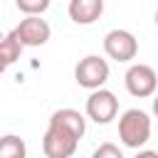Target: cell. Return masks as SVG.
<instances>
[{
	"mask_svg": "<svg viewBox=\"0 0 158 158\" xmlns=\"http://www.w3.org/2000/svg\"><path fill=\"white\" fill-rule=\"evenodd\" d=\"M5 69H7V67H5V64H2V62H0V74H2V72H5Z\"/></svg>",
	"mask_w": 158,
	"mask_h": 158,
	"instance_id": "cell-16",
	"label": "cell"
},
{
	"mask_svg": "<svg viewBox=\"0 0 158 158\" xmlns=\"http://www.w3.org/2000/svg\"><path fill=\"white\" fill-rule=\"evenodd\" d=\"M104 52L116 62H131L138 54V42L128 30H111L104 37Z\"/></svg>",
	"mask_w": 158,
	"mask_h": 158,
	"instance_id": "cell-5",
	"label": "cell"
},
{
	"mask_svg": "<svg viewBox=\"0 0 158 158\" xmlns=\"http://www.w3.org/2000/svg\"><path fill=\"white\" fill-rule=\"evenodd\" d=\"M15 35H17V40H20L22 47H42L49 40L52 30H49L47 20H42L40 15H27L15 27Z\"/></svg>",
	"mask_w": 158,
	"mask_h": 158,
	"instance_id": "cell-7",
	"label": "cell"
},
{
	"mask_svg": "<svg viewBox=\"0 0 158 158\" xmlns=\"http://www.w3.org/2000/svg\"><path fill=\"white\" fill-rule=\"evenodd\" d=\"M153 114H156V118H158V96L153 99Z\"/></svg>",
	"mask_w": 158,
	"mask_h": 158,
	"instance_id": "cell-15",
	"label": "cell"
},
{
	"mask_svg": "<svg viewBox=\"0 0 158 158\" xmlns=\"http://www.w3.org/2000/svg\"><path fill=\"white\" fill-rule=\"evenodd\" d=\"M136 158H158V151H138Z\"/></svg>",
	"mask_w": 158,
	"mask_h": 158,
	"instance_id": "cell-14",
	"label": "cell"
},
{
	"mask_svg": "<svg viewBox=\"0 0 158 158\" xmlns=\"http://www.w3.org/2000/svg\"><path fill=\"white\" fill-rule=\"evenodd\" d=\"M67 12L77 25H94L104 12V0H69Z\"/></svg>",
	"mask_w": 158,
	"mask_h": 158,
	"instance_id": "cell-8",
	"label": "cell"
},
{
	"mask_svg": "<svg viewBox=\"0 0 158 158\" xmlns=\"http://www.w3.org/2000/svg\"><path fill=\"white\" fill-rule=\"evenodd\" d=\"M118 138L128 148H141L151 138V118L141 109H128L118 118Z\"/></svg>",
	"mask_w": 158,
	"mask_h": 158,
	"instance_id": "cell-1",
	"label": "cell"
},
{
	"mask_svg": "<svg viewBox=\"0 0 158 158\" xmlns=\"http://www.w3.org/2000/svg\"><path fill=\"white\" fill-rule=\"evenodd\" d=\"M49 121L62 123L64 128L74 131L79 138H81V136H84V131H86V118H84L77 109H59V111H54V114L49 116Z\"/></svg>",
	"mask_w": 158,
	"mask_h": 158,
	"instance_id": "cell-9",
	"label": "cell"
},
{
	"mask_svg": "<svg viewBox=\"0 0 158 158\" xmlns=\"http://www.w3.org/2000/svg\"><path fill=\"white\" fill-rule=\"evenodd\" d=\"M118 114V99L109 89H96L86 99V116L94 123H109Z\"/></svg>",
	"mask_w": 158,
	"mask_h": 158,
	"instance_id": "cell-6",
	"label": "cell"
},
{
	"mask_svg": "<svg viewBox=\"0 0 158 158\" xmlns=\"http://www.w3.org/2000/svg\"><path fill=\"white\" fill-rule=\"evenodd\" d=\"M0 158H27V146L20 136H0Z\"/></svg>",
	"mask_w": 158,
	"mask_h": 158,
	"instance_id": "cell-11",
	"label": "cell"
},
{
	"mask_svg": "<svg viewBox=\"0 0 158 158\" xmlns=\"http://www.w3.org/2000/svg\"><path fill=\"white\" fill-rule=\"evenodd\" d=\"M126 89L131 96H138V99H146V96H153L156 94V86H158V77L153 72V67L148 64H131L126 69Z\"/></svg>",
	"mask_w": 158,
	"mask_h": 158,
	"instance_id": "cell-4",
	"label": "cell"
},
{
	"mask_svg": "<svg viewBox=\"0 0 158 158\" xmlns=\"http://www.w3.org/2000/svg\"><path fill=\"white\" fill-rule=\"evenodd\" d=\"M20 52H22V44H20L15 30H12V32H7V35L0 40V62H2L5 67H10L12 62L20 59Z\"/></svg>",
	"mask_w": 158,
	"mask_h": 158,
	"instance_id": "cell-10",
	"label": "cell"
},
{
	"mask_svg": "<svg viewBox=\"0 0 158 158\" xmlns=\"http://www.w3.org/2000/svg\"><path fill=\"white\" fill-rule=\"evenodd\" d=\"M156 25H158V10H156Z\"/></svg>",
	"mask_w": 158,
	"mask_h": 158,
	"instance_id": "cell-17",
	"label": "cell"
},
{
	"mask_svg": "<svg viewBox=\"0 0 158 158\" xmlns=\"http://www.w3.org/2000/svg\"><path fill=\"white\" fill-rule=\"evenodd\" d=\"M74 79L84 89H91V91L104 89V84L109 79V62L96 54H89V57L79 59V64L74 67Z\"/></svg>",
	"mask_w": 158,
	"mask_h": 158,
	"instance_id": "cell-3",
	"label": "cell"
},
{
	"mask_svg": "<svg viewBox=\"0 0 158 158\" xmlns=\"http://www.w3.org/2000/svg\"><path fill=\"white\" fill-rule=\"evenodd\" d=\"M79 141L81 138L74 131L64 128L62 123L49 121V126L44 131V138H42V151H44L47 158H72Z\"/></svg>",
	"mask_w": 158,
	"mask_h": 158,
	"instance_id": "cell-2",
	"label": "cell"
},
{
	"mask_svg": "<svg viewBox=\"0 0 158 158\" xmlns=\"http://www.w3.org/2000/svg\"><path fill=\"white\" fill-rule=\"evenodd\" d=\"M91 158H123V153H121L118 146H114V143H101V146L91 153Z\"/></svg>",
	"mask_w": 158,
	"mask_h": 158,
	"instance_id": "cell-13",
	"label": "cell"
},
{
	"mask_svg": "<svg viewBox=\"0 0 158 158\" xmlns=\"http://www.w3.org/2000/svg\"><path fill=\"white\" fill-rule=\"evenodd\" d=\"M15 5L25 15H42L49 7V0H15Z\"/></svg>",
	"mask_w": 158,
	"mask_h": 158,
	"instance_id": "cell-12",
	"label": "cell"
}]
</instances>
